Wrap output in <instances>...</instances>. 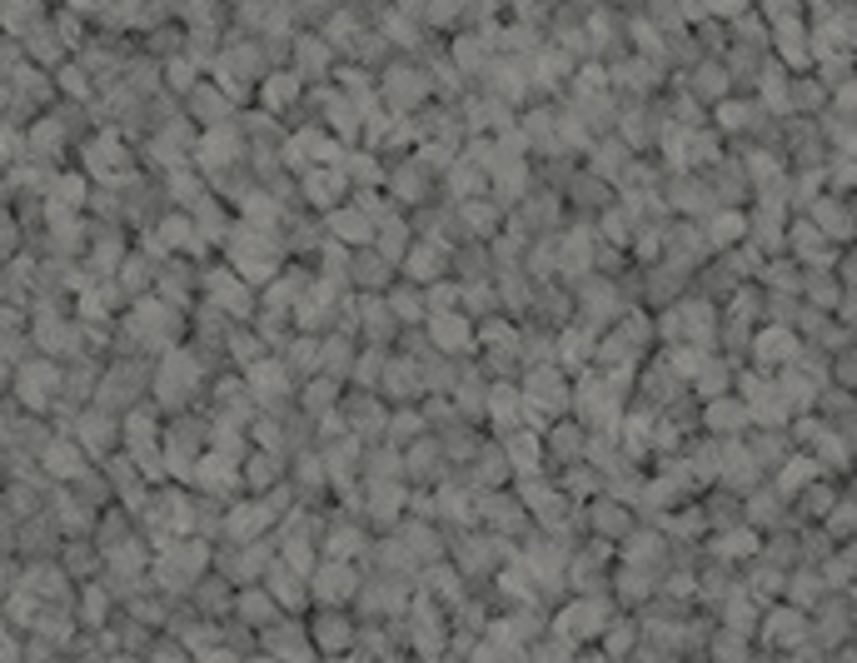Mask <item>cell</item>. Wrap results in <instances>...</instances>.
Instances as JSON below:
<instances>
[{
	"label": "cell",
	"instance_id": "cell-6",
	"mask_svg": "<svg viewBox=\"0 0 857 663\" xmlns=\"http://www.w3.org/2000/svg\"><path fill=\"white\" fill-rule=\"evenodd\" d=\"M314 603H354L364 589V563L359 559H319V569L309 573Z\"/></svg>",
	"mask_w": 857,
	"mask_h": 663
},
{
	"label": "cell",
	"instance_id": "cell-1",
	"mask_svg": "<svg viewBox=\"0 0 857 663\" xmlns=\"http://www.w3.org/2000/svg\"><path fill=\"white\" fill-rule=\"evenodd\" d=\"M813 639V613L793 599H777L763 609V629H757V643L777 653H797L803 643Z\"/></svg>",
	"mask_w": 857,
	"mask_h": 663
},
{
	"label": "cell",
	"instance_id": "cell-26",
	"mask_svg": "<svg viewBox=\"0 0 857 663\" xmlns=\"http://www.w3.org/2000/svg\"><path fill=\"white\" fill-rule=\"evenodd\" d=\"M833 384H843V390H857V340H847L843 350L833 354Z\"/></svg>",
	"mask_w": 857,
	"mask_h": 663
},
{
	"label": "cell",
	"instance_id": "cell-8",
	"mask_svg": "<svg viewBox=\"0 0 857 663\" xmlns=\"http://www.w3.org/2000/svg\"><path fill=\"white\" fill-rule=\"evenodd\" d=\"M344 274H349V284H354V290H364V294H384L389 284L399 280V265L389 260V255L379 250V245H359V250H349Z\"/></svg>",
	"mask_w": 857,
	"mask_h": 663
},
{
	"label": "cell",
	"instance_id": "cell-19",
	"mask_svg": "<svg viewBox=\"0 0 857 663\" xmlns=\"http://www.w3.org/2000/svg\"><path fill=\"white\" fill-rule=\"evenodd\" d=\"M324 225H329V235H334L339 245H349V250H359V245H374V215L364 210V205H339V210H329L324 215Z\"/></svg>",
	"mask_w": 857,
	"mask_h": 663
},
{
	"label": "cell",
	"instance_id": "cell-21",
	"mask_svg": "<svg viewBox=\"0 0 857 663\" xmlns=\"http://www.w3.org/2000/svg\"><path fill=\"white\" fill-rule=\"evenodd\" d=\"M703 235L713 250H733V245L747 240V205H717L703 220Z\"/></svg>",
	"mask_w": 857,
	"mask_h": 663
},
{
	"label": "cell",
	"instance_id": "cell-7",
	"mask_svg": "<svg viewBox=\"0 0 857 663\" xmlns=\"http://www.w3.org/2000/svg\"><path fill=\"white\" fill-rule=\"evenodd\" d=\"M588 439H593V424H584L578 414H558L544 429V449H548V469H564V464L588 459Z\"/></svg>",
	"mask_w": 857,
	"mask_h": 663
},
{
	"label": "cell",
	"instance_id": "cell-2",
	"mask_svg": "<svg viewBox=\"0 0 857 663\" xmlns=\"http://www.w3.org/2000/svg\"><path fill=\"white\" fill-rule=\"evenodd\" d=\"M524 394L538 404V410H548L558 419V414H574V370H568L564 360H548V364H528L524 370Z\"/></svg>",
	"mask_w": 857,
	"mask_h": 663
},
{
	"label": "cell",
	"instance_id": "cell-13",
	"mask_svg": "<svg viewBox=\"0 0 857 663\" xmlns=\"http://www.w3.org/2000/svg\"><path fill=\"white\" fill-rule=\"evenodd\" d=\"M289 479V454L279 449H249L245 464H239V484H245V494H255V499H265L269 489H279V484Z\"/></svg>",
	"mask_w": 857,
	"mask_h": 663
},
{
	"label": "cell",
	"instance_id": "cell-25",
	"mask_svg": "<svg viewBox=\"0 0 857 663\" xmlns=\"http://www.w3.org/2000/svg\"><path fill=\"white\" fill-rule=\"evenodd\" d=\"M464 310L474 314V320H488V314L504 310V294H498V280H474L464 284Z\"/></svg>",
	"mask_w": 857,
	"mask_h": 663
},
{
	"label": "cell",
	"instance_id": "cell-20",
	"mask_svg": "<svg viewBox=\"0 0 857 663\" xmlns=\"http://www.w3.org/2000/svg\"><path fill=\"white\" fill-rule=\"evenodd\" d=\"M747 449H753L757 469L773 479V474L797 454V444H793V434L787 429H763V424H753V429H747Z\"/></svg>",
	"mask_w": 857,
	"mask_h": 663
},
{
	"label": "cell",
	"instance_id": "cell-22",
	"mask_svg": "<svg viewBox=\"0 0 857 663\" xmlns=\"http://www.w3.org/2000/svg\"><path fill=\"white\" fill-rule=\"evenodd\" d=\"M344 390H349V380H339V374H329V370H319V374H309L304 384H299V394L295 400L304 404L309 414H329V410H339V400H344Z\"/></svg>",
	"mask_w": 857,
	"mask_h": 663
},
{
	"label": "cell",
	"instance_id": "cell-18",
	"mask_svg": "<svg viewBox=\"0 0 857 663\" xmlns=\"http://www.w3.org/2000/svg\"><path fill=\"white\" fill-rule=\"evenodd\" d=\"M285 603L275 599V593L265 589V583H239V593H235V613L229 619H239V623H249V629H259L265 633L275 619H285Z\"/></svg>",
	"mask_w": 857,
	"mask_h": 663
},
{
	"label": "cell",
	"instance_id": "cell-9",
	"mask_svg": "<svg viewBox=\"0 0 857 663\" xmlns=\"http://www.w3.org/2000/svg\"><path fill=\"white\" fill-rule=\"evenodd\" d=\"M584 514H588V533H598V539H613V543H623L628 533H633V524L643 519L633 504L613 499V494H598V499H588Z\"/></svg>",
	"mask_w": 857,
	"mask_h": 663
},
{
	"label": "cell",
	"instance_id": "cell-4",
	"mask_svg": "<svg viewBox=\"0 0 857 663\" xmlns=\"http://www.w3.org/2000/svg\"><path fill=\"white\" fill-rule=\"evenodd\" d=\"M299 195H304V205L314 215H329V210L354 200V180L344 175V165H309V170L299 175Z\"/></svg>",
	"mask_w": 857,
	"mask_h": 663
},
{
	"label": "cell",
	"instance_id": "cell-15",
	"mask_svg": "<svg viewBox=\"0 0 857 663\" xmlns=\"http://www.w3.org/2000/svg\"><path fill=\"white\" fill-rule=\"evenodd\" d=\"M843 479H833V474H817L807 489L793 494V524H823L827 514L843 504Z\"/></svg>",
	"mask_w": 857,
	"mask_h": 663
},
{
	"label": "cell",
	"instance_id": "cell-17",
	"mask_svg": "<svg viewBox=\"0 0 857 663\" xmlns=\"http://www.w3.org/2000/svg\"><path fill=\"white\" fill-rule=\"evenodd\" d=\"M448 245H438V240H428V235H419L414 245H409V255H404V265H399V274L404 280H414V284H434V280H444L448 274Z\"/></svg>",
	"mask_w": 857,
	"mask_h": 663
},
{
	"label": "cell",
	"instance_id": "cell-10",
	"mask_svg": "<svg viewBox=\"0 0 857 663\" xmlns=\"http://www.w3.org/2000/svg\"><path fill=\"white\" fill-rule=\"evenodd\" d=\"M703 429L717 434V439H743L753 429V404L743 394H717V400H703Z\"/></svg>",
	"mask_w": 857,
	"mask_h": 663
},
{
	"label": "cell",
	"instance_id": "cell-23",
	"mask_svg": "<svg viewBox=\"0 0 857 663\" xmlns=\"http://www.w3.org/2000/svg\"><path fill=\"white\" fill-rule=\"evenodd\" d=\"M384 300H389V310H394L404 324H424L428 320V294H424V284L404 280V274H399V280L384 290Z\"/></svg>",
	"mask_w": 857,
	"mask_h": 663
},
{
	"label": "cell",
	"instance_id": "cell-5",
	"mask_svg": "<svg viewBox=\"0 0 857 663\" xmlns=\"http://www.w3.org/2000/svg\"><path fill=\"white\" fill-rule=\"evenodd\" d=\"M803 350H807V340L793 330V324L767 320V324H757V334H753V360H747V364H757V370L777 374L783 364L803 360Z\"/></svg>",
	"mask_w": 857,
	"mask_h": 663
},
{
	"label": "cell",
	"instance_id": "cell-11",
	"mask_svg": "<svg viewBox=\"0 0 857 663\" xmlns=\"http://www.w3.org/2000/svg\"><path fill=\"white\" fill-rule=\"evenodd\" d=\"M185 111H189V121H199L209 131V125H225V121H235L245 105L235 101V95L225 91V85L215 81V75H205V81L195 85V91L185 95Z\"/></svg>",
	"mask_w": 857,
	"mask_h": 663
},
{
	"label": "cell",
	"instance_id": "cell-14",
	"mask_svg": "<svg viewBox=\"0 0 857 663\" xmlns=\"http://www.w3.org/2000/svg\"><path fill=\"white\" fill-rule=\"evenodd\" d=\"M803 215H813L817 230H823L833 245H853L857 240V215H853V200H847V195L823 190Z\"/></svg>",
	"mask_w": 857,
	"mask_h": 663
},
{
	"label": "cell",
	"instance_id": "cell-27",
	"mask_svg": "<svg viewBox=\"0 0 857 663\" xmlns=\"http://www.w3.org/2000/svg\"><path fill=\"white\" fill-rule=\"evenodd\" d=\"M837 274H843L847 290H857V240L843 245V255H837Z\"/></svg>",
	"mask_w": 857,
	"mask_h": 663
},
{
	"label": "cell",
	"instance_id": "cell-16",
	"mask_svg": "<svg viewBox=\"0 0 857 663\" xmlns=\"http://www.w3.org/2000/svg\"><path fill=\"white\" fill-rule=\"evenodd\" d=\"M40 464H45V474L55 484H70V479H80V474H85L90 464H100V459L75 439V434H55V439H50V449L40 454Z\"/></svg>",
	"mask_w": 857,
	"mask_h": 663
},
{
	"label": "cell",
	"instance_id": "cell-12",
	"mask_svg": "<svg viewBox=\"0 0 857 663\" xmlns=\"http://www.w3.org/2000/svg\"><path fill=\"white\" fill-rule=\"evenodd\" d=\"M379 394H384L389 404H419L424 400L428 384H424V370H419L414 354H404V350L389 354V370H384V380H379Z\"/></svg>",
	"mask_w": 857,
	"mask_h": 663
},
{
	"label": "cell",
	"instance_id": "cell-24",
	"mask_svg": "<svg viewBox=\"0 0 857 663\" xmlns=\"http://www.w3.org/2000/svg\"><path fill=\"white\" fill-rule=\"evenodd\" d=\"M419 434H428L424 410H419V404H394V410H389V434H384V439L404 449V444L419 439Z\"/></svg>",
	"mask_w": 857,
	"mask_h": 663
},
{
	"label": "cell",
	"instance_id": "cell-3",
	"mask_svg": "<svg viewBox=\"0 0 857 663\" xmlns=\"http://www.w3.org/2000/svg\"><path fill=\"white\" fill-rule=\"evenodd\" d=\"M448 474H454V459H448L444 439H438L434 429L404 444V479L414 484V489H438Z\"/></svg>",
	"mask_w": 857,
	"mask_h": 663
}]
</instances>
